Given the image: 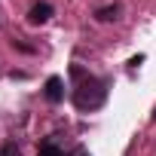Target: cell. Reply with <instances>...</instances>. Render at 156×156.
<instances>
[{"label":"cell","instance_id":"obj_1","mask_svg":"<svg viewBox=\"0 0 156 156\" xmlns=\"http://www.w3.org/2000/svg\"><path fill=\"white\" fill-rule=\"evenodd\" d=\"M70 80H73L70 101L76 110H98L107 101V92H110L107 76H95V73L83 70L80 64H70Z\"/></svg>","mask_w":156,"mask_h":156},{"label":"cell","instance_id":"obj_2","mask_svg":"<svg viewBox=\"0 0 156 156\" xmlns=\"http://www.w3.org/2000/svg\"><path fill=\"white\" fill-rule=\"evenodd\" d=\"M43 95H46V101H52V104L64 101V80H61V76H49L46 86H43Z\"/></svg>","mask_w":156,"mask_h":156},{"label":"cell","instance_id":"obj_3","mask_svg":"<svg viewBox=\"0 0 156 156\" xmlns=\"http://www.w3.org/2000/svg\"><path fill=\"white\" fill-rule=\"evenodd\" d=\"M49 19H52V3H34L31 12H28V22L31 25H43Z\"/></svg>","mask_w":156,"mask_h":156},{"label":"cell","instance_id":"obj_4","mask_svg":"<svg viewBox=\"0 0 156 156\" xmlns=\"http://www.w3.org/2000/svg\"><path fill=\"white\" fill-rule=\"evenodd\" d=\"M95 19H98V22H113V19H119V3H110V6L95 9Z\"/></svg>","mask_w":156,"mask_h":156},{"label":"cell","instance_id":"obj_5","mask_svg":"<svg viewBox=\"0 0 156 156\" xmlns=\"http://www.w3.org/2000/svg\"><path fill=\"white\" fill-rule=\"evenodd\" d=\"M37 156H67V153H64V150H61V147H58V144H55L52 138H46V141L40 144V150H37Z\"/></svg>","mask_w":156,"mask_h":156},{"label":"cell","instance_id":"obj_6","mask_svg":"<svg viewBox=\"0 0 156 156\" xmlns=\"http://www.w3.org/2000/svg\"><path fill=\"white\" fill-rule=\"evenodd\" d=\"M0 156H22V153H19V144H16V141H3Z\"/></svg>","mask_w":156,"mask_h":156},{"label":"cell","instance_id":"obj_7","mask_svg":"<svg viewBox=\"0 0 156 156\" xmlns=\"http://www.w3.org/2000/svg\"><path fill=\"white\" fill-rule=\"evenodd\" d=\"M67 156H92V153H89V150H86V147H73V150H70V153H67Z\"/></svg>","mask_w":156,"mask_h":156},{"label":"cell","instance_id":"obj_8","mask_svg":"<svg viewBox=\"0 0 156 156\" xmlns=\"http://www.w3.org/2000/svg\"><path fill=\"white\" fill-rule=\"evenodd\" d=\"M153 116H156V113H153Z\"/></svg>","mask_w":156,"mask_h":156}]
</instances>
